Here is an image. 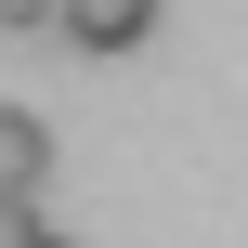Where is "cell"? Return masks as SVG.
<instances>
[{"mask_svg": "<svg viewBox=\"0 0 248 248\" xmlns=\"http://www.w3.org/2000/svg\"><path fill=\"white\" fill-rule=\"evenodd\" d=\"M52 39H78V52H144V39H157V0H52Z\"/></svg>", "mask_w": 248, "mask_h": 248, "instance_id": "obj_1", "label": "cell"}, {"mask_svg": "<svg viewBox=\"0 0 248 248\" xmlns=\"http://www.w3.org/2000/svg\"><path fill=\"white\" fill-rule=\"evenodd\" d=\"M39 183H52V131L26 105H0V196H39Z\"/></svg>", "mask_w": 248, "mask_h": 248, "instance_id": "obj_2", "label": "cell"}, {"mask_svg": "<svg viewBox=\"0 0 248 248\" xmlns=\"http://www.w3.org/2000/svg\"><path fill=\"white\" fill-rule=\"evenodd\" d=\"M0 39H52V0H0Z\"/></svg>", "mask_w": 248, "mask_h": 248, "instance_id": "obj_3", "label": "cell"}, {"mask_svg": "<svg viewBox=\"0 0 248 248\" xmlns=\"http://www.w3.org/2000/svg\"><path fill=\"white\" fill-rule=\"evenodd\" d=\"M13 248H65V235H52V222H26V235H13Z\"/></svg>", "mask_w": 248, "mask_h": 248, "instance_id": "obj_4", "label": "cell"}]
</instances>
